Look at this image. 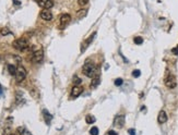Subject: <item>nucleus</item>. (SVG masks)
<instances>
[{"instance_id":"393cba45","label":"nucleus","mask_w":178,"mask_h":135,"mask_svg":"<svg viewBox=\"0 0 178 135\" xmlns=\"http://www.w3.org/2000/svg\"><path fill=\"white\" fill-rule=\"evenodd\" d=\"M79 2V5H81V7H84V5H86V3L89 2V0H78Z\"/></svg>"},{"instance_id":"6e6552de","label":"nucleus","mask_w":178,"mask_h":135,"mask_svg":"<svg viewBox=\"0 0 178 135\" xmlns=\"http://www.w3.org/2000/svg\"><path fill=\"white\" fill-rule=\"evenodd\" d=\"M35 1L38 3V5H40L44 9H50L54 5L53 0H35Z\"/></svg>"},{"instance_id":"39448f33","label":"nucleus","mask_w":178,"mask_h":135,"mask_svg":"<svg viewBox=\"0 0 178 135\" xmlns=\"http://www.w3.org/2000/svg\"><path fill=\"white\" fill-rule=\"evenodd\" d=\"M60 28L62 30V28H65L66 26H67L69 23H70L71 21V15L68 14V13H65V14H62L60 16Z\"/></svg>"},{"instance_id":"ddd939ff","label":"nucleus","mask_w":178,"mask_h":135,"mask_svg":"<svg viewBox=\"0 0 178 135\" xmlns=\"http://www.w3.org/2000/svg\"><path fill=\"white\" fill-rule=\"evenodd\" d=\"M18 133L19 135H32V133L30 131H28L25 128H22V126L18 128Z\"/></svg>"},{"instance_id":"4468645a","label":"nucleus","mask_w":178,"mask_h":135,"mask_svg":"<svg viewBox=\"0 0 178 135\" xmlns=\"http://www.w3.org/2000/svg\"><path fill=\"white\" fill-rule=\"evenodd\" d=\"M43 115H44V119H45L46 123L49 124L50 121H51V115H50V113L48 112L47 110H43Z\"/></svg>"},{"instance_id":"9d476101","label":"nucleus","mask_w":178,"mask_h":135,"mask_svg":"<svg viewBox=\"0 0 178 135\" xmlns=\"http://www.w3.org/2000/svg\"><path fill=\"white\" fill-rule=\"evenodd\" d=\"M125 121H126V118L123 115H117L115 118V121H114V124L117 126V128H123V125H125Z\"/></svg>"},{"instance_id":"2eb2a0df","label":"nucleus","mask_w":178,"mask_h":135,"mask_svg":"<svg viewBox=\"0 0 178 135\" xmlns=\"http://www.w3.org/2000/svg\"><path fill=\"white\" fill-rule=\"evenodd\" d=\"M100 76H96V78H93V81H92V83H91V87L92 88H94V87H96V86L100 84Z\"/></svg>"},{"instance_id":"f03ea898","label":"nucleus","mask_w":178,"mask_h":135,"mask_svg":"<svg viewBox=\"0 0 178 135\" xmlns=\"http://www.w3.org/2000/svg\"><path fill=\"white\" fill-rule=\"evenodd\" d=\"M95 70H96L95 64L92 63V62H86L82 68L83 74L86 75V76H89V78H92L93 75H94V73H95Z\"/></svg>"},{"instance_id":"20e7f679","label":"nucleus","mask_w":178,"mask_h":135,"mask_svg":"<svg viewBox=\"0 0 178 135\" xmlns=\"http://www.w3.org/2000/svg\"><path fill=\"white\" fill-rule=\"evenodd\" d=\"M165 85L167 86L168 88H175L176 85H177V82H176V78L174 75H167L165 78Z\"/></svg>"},{"instance_id":"c756f323","label":"nucleus","mask_w":178,"mask_h":135,"mask_svg":"<svg viewBox=\"0 0 178 135\" xmlns=\"http://www.w3.org/2000/svg\"><path fill=\"white\" fill-rule=\"evenodd\" d=\"M13 2H14L15 5H21V3L19 2V1H17V0H13Z\"/></svg>"},{"instance_id":"1a4fd4ad","label":"nucleus","mask_w":178,"mask_h":135,"mask_svg":"<svg viewBox=\"0 0 178 135\" xmlns=\"http://www.w3.org/2000/svg\"><path fill=\"white\" fill-rule=\"evenodd\" d=\"M40 18L44 21H51L53 20V13L50 12L49 9H44L40 12Z\"/></svg>"},{"instance_id":"dca6fc26","label":"nucleus","mask_w":178,"mask_h":135,"mask_svg":"<svg viewBox=\"0 0 178 135\" xmlns=\"http://www.w3.org/2000/svg\"><path fill=\"white\" fill-rule=\"evenodd\" d=\"M8 70H9V73H10V74L14 75L15 72H17V68H15L13 64H9L8 65Z\"/></svg>"},{"instance_id":"f8f14e48","label":"nucleus","mask_w":178,"mask_h":135,"mask_svg":"<svg viewBox=\"0 0 178 135\" xmlns=\"http://www.w3.org/2000/svg\"><path fill=\"white\" fill-rule=\"evenodd\" d=\"M157 121L161 124H163V123H165L167 121V115H166V112L164 110L160 111V113L157 115Z\"/></svg>"},{"instance_id":"4be33fe9","label":"nucleus","mask_w":178,"mask_h":135,"mask_svg":"<svg viewBox=\"0 0 178 135\" xmlns=\"http://www.w3.org/2000/svg\"><path fill=\"white\" fill-rule=\"evenodd\" d=\"M12 133H11V128H6L5 130H3V135H11Z\"/></svg>"},{"instance_id":"7c9ffc66","label":"nucleus","mask_w":178,"mask_h":135,"mask_svg":"<svg viewBox=\"0 0 178 135\" xmlns=\"http://www.w3.org/2000/svg\"><path fill=\"white\" fill-rule=\"evenodd\" d=\"M11 135H15V134H11Z\"/></svg>"},{"instance_id":"6ab92c4d","label":"nucleus","mask_w":178,"mask_h":135,"mask_svg":"<svg viewBox=\"0 0 178 135\" xmlns=\"http://www.w3.org/2000/svg\"><path fill=\"white\" fill-rule=\"evenodd\" d=\"M11 34V32L9 31V28H7V27H3L2 30H1V35L2 36H6V35H10Z\"/></svg>"},{"instance_id":"412c9836","label":"nucleus","mask_w":178,"mask_h":135,"mask_svg":"<svg viewBox=\"0 0 178 135\" xmlns=\"http://www.w3.org/2000/svg\"><path fill=\"white\" fill-rule=\"evenodd\" d=\"M142 43H143V38L142 37L138 36V37L134 38V44H137V45H141Z\"/></svg>"},{"instance_id":"b1692460","label":"nucleus","mask_w":178,"mask_h":135,"mask_svg":"<svg viewBox=\"0 0 178 135\" xmlns=\"http://www.w3.org/2000/svg\"><path fill=\"white\" fill-rule=\"evenodd\" d=\"M123 78H116L115 80V85L116 86H120L121 84H123Z\"/></svg>"},{"instance_id":"bb28decb","label":"nucleus","mask_w":178,"mask_h":135,"mask_svg":"<svg viewBox=\"0 0 178 135\" xmlns=\"http://www.w3.org/2000/svg\"><path fill=\"white\" fill-rule=\"evenodd\" d=\"M172 53H173L174 55H178V46H177V47H175V48H173V49H172Z\"/></svg>"},{"instance_id":"a878e982","label":"nucleus","mask_w":178,"mask_h":135,"mask_svg":"<svg viewBox=\"0 0 178 135\" xmlns=\"http://www.w3.org/2000/svg\"><path fill=\"white\" fill-rule=\"evenodd\" d=\"M73 83H74V85H79V84L81 83V80L78 78V76H74V78H73Z\"/></svg>"},{"instance_id":"7ed1b4c3","label":"nucleus","mask_w":178,"mask_h":135,"mask_svg":"<svg viewBox=\"0 0 178 135\" xmlns=\"http://www.w3.org/2000/svg\"><path fill=\"white\" fill-rule=\"evenodd\" d=\"M15 82L17 83H21L25 80L26 78V70H25L24 68L22 65L17 68V72H15Z\"/></svg>"},{"instance_id":"c85d7f7f","label":"nucleus","mask_w":178,"mask_h":135,"mask_svg":"<svg viewBox=\"0 0 178 135\" xmlns=\"http://www.w3.org/2000/svg\"><path fill=\"white\" fill-rule=\"evenodd\" d=\"M109 135H117V133L115 131H109Z\"/></svg>"},{"instance_id":"0eeeda50","label":"nucleus","mask_w":178,"mask_h":135,"mask_svg":"<svg viewBox=\"0 0 178 135\" xmlns=\"http://www.w3.org/2000/svg\"><path fill=\"white\" fill-rule=\"evenodd\" d=\"M95 36H96V32H94V33H92L91 34V36L89 38H86L84 42H83V44H82V46H81V51H83V50H85L86 48L89 47V46L91 45V43H92L93 40H94V38H95Z\"/></svg>"},{"instance_id":"cd10ccee","label":"nucleus","mask_w":178,"mask_h":135,"mask_svg":"<svg viewBox=\"0 0 178 135\" xmlns=\"http://www.w3.org/2000/svg\"><path fill=\"white\" fill-rule=\"evenodd\" d=\"M128 133L130 135H135V132H134V130H133V129H129L128 130Z\"/></svg>"},{"instance_id":"f3484780","label":"nucleus","mask_w":178,"mask_h":135,"mask_svg":"<svg viewBox=\"0 0 178 135\" xmlns=\"http://www.w3.org/2000/svg\"><path fill=\"white\" fill-rule=\"evenodd\" d=\"M85 120H86V123H89V124H92V123L95 122V118L93 117V115H86Z\"/></svg>"},{"instance_id":"5701e85b","label":"nucleus","mask_w":178,"mask_h":135,"mask_svg":"<svg viewBox=\"0 0 178 135\" xmlns=\"http://www.w3.org/2000/svg\"><path fill=\"white\" fill-rule=\"evenodd\" d=\"M141 75V72H140V70H134L132 72V76L133 78H139Z\"/></svg>"},{"instance_id":"a211bd4d","label":"nucleus","mask_w":178,"mask_h":135,"mask_svg":"<svg viewBox=\"0 0 178 135\" xmlns=\"http://www.w3.org/2000/svg\"><path fill=\"white\" fill-rule=\"evenodd\" d=\"M86 12H88V10L86 9H82V10L78 11V13H77V15H78V18H84V15L86 14Z\"/></svg>"},{"instance_id":"9b49d317","label":"nucleus","mask_w":178,"mask_h":135,"mask_svg":"<svg viewBox=\"0 0 178 135\" xmlns=\"http://www.w3.org/2000/svg\"><path fill=\"white\" fill-rule=\"evenodd\" d=\"M83 92V88L81 87L80 85H74L72 87V90H71V96L72 97H78L82 94Z\"/></svg>"},{"instance_id":"f257e3e1","label":"nucleus","mask_w":178,"mask_h":135,"mask_svg":"<svg viewBox=\"0 0 178 135\" xmlns=\"http://www.w3.org/2000/svg\"><path fill=\"white\" fill-rule=\"evenodd\" d=\"M12 45L19 51H24V50H26L28 48V43L25 38H18L17 40L13 42Z\"/></svg>"},{"instance_id":"423d86ee","label":"nucleus","mask_w":178,"mask_h":135,"mask_svg":"<svg viewBox=\"0 0 178 135\" xmlns=\"http://www.w3.org/2000/svg\"><path fill=\"white\" fill-rule=\"evenodd\" d=\"M44 59V53L43 50H36L35 53H33V57H32V60L36 63H40L42 62Z\"/></svg>"},{"instance_id":"aec40b11","label":"nucleus","mask_w":178,"mask_h":135,"mask_svg":"<svg viewBox=\"0 0 178 135\" xmlns=\"http://www.w3.org/2000/svg\"><path fill=\"white\" fill-rule=\"evenodd\" d=\"M90 134L91 135H98V129L96 126H93L90 130Z\"/></svg>"}]
</instances>
